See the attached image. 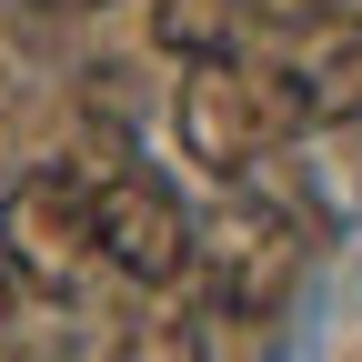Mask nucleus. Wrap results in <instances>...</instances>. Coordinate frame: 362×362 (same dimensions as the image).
<instances>
[{"instance_id":"0eeeda50","label":"nucleus","mask_w":362,"mask_h":362,"mask_svg":"<svg viewBox=\"0 0 362 362\" xmlns=\"http://www.w3.org/2000/svg\"><path fill=\"white\" fill-rule=\"evenodd\" d=\"M121 362H202V332L192 322H131L121 332Z\"/></svg>"},{"instance_id":"1a4fd4ad","label":"nucleus","mask_w":362,"mask_h":362,"mask_svg":"<svg viewBox=\"0 0 362 362\" xmlns=\"http://www.w3.org/2000/svg\"><path fill=\"white\" fill-rule=\"evenodd\" d=\"M51 11H101V0H51Z\"/></svg>"},{"instance_id":"f257e3e1","label":"nucleus","mask_w":362,"mask_h":362,"mask_svg":"<svg viewBox=\"0 0 362 362\" xmlns=\"http://www.w3.org/2000/svg\"><path fill=\"white\" fill-rule=\"evenodd\" d=\"M192 282L211 292V312H232V322L282 312L292 282H302V221L282 202H262V192H221L192 221Z\"/></svg>"},{"instance_id":"9b49d317","label":"nucleus","mask_w":362,"mask_h":362,"mask_svg":"<svg viewBox=\"0 0 362 362\" xmlns=\"http://www.w3.org/2000/svg\"><path fill=\"white\" fill-rule=\"evenodd\" d=\"M0 362H40V352H0Z\"/></svg>"},{"instance_id":"f03ea898","label":"nucleus","mask_w":362,"mask_h":362,"mask_svg":"<svg viewBox=\"0 0 362 362\" xmlns=\"http://www.w3.org/2000/svg\"><path fill=\"white\" fill-rule=\"evenodd\" d=\"M282 121H362V11H292L272 21V51L252 71Z\"/></svg>"},{"instance_id":"9d476101","label":"nucleus","mask_w":362,"mask_h":362,"mask_svg":"<svg viewBox=\"0 0 362 362\" xmlns=\"http://www.w3.org/2000/svg\"><path fill=\"white\" fill-rule=\"evenodd\" d=\"M0 312H11V262H0Z\"/></svg>"},{"instance_id":"7ed1b4c3","label":"nucleus","mask_w":362,"mask_h":362,"mask_svg":"<svg viewBox=\"0 0 362 362\" xmlns=\"http://www.w3.org/2000/svg\"><path fill=\"white\" fill-rule=\"evenodd\" d=\"M272 131H292V121L272 111V90H262L242 61L181 71V90H171V141H181V161H192V171H211L221 192H242V181L262 171Z\"/></svg>"},{"instance_id":"20e7f679","label":"nucleus","mask_w":362,"mask_h":362,"mask_svg":"<svg viewBox=\"0 0 362 362\" xmlns=\"http://www.w3.org/2000/svg\"><path fill=\"white\" fill-rule=\"evenodd\" d=\"M0 262L30 292H81L101 262V221H90V181L81 171H30L0 202Z\"/></svg>"},{"instance_id":"6e6552de","label":"nucleus","mask_w":362,"mask_h":362,"mask_svg":"<svg viewBox=\"0 0 362 362\" xmlns=\"http://www.w3.org/2000/svg\"><path fill=\"white\" fill-rule=\"evenodd\" d=\"M292 11H312V0H262V21H292Z\"/></svg>"},{"instance_id":"39448f33","label":"nucleus","mask_w":362,"mask_h":362,"mask_svg":"<svg viewBox=\"0 0 362 362\" xmlns=\"http://www.w3.org/2000/svg\"><path fill=\"white\" fill-rule=\"evenodd\" d=\"M90 221H101V262L121 272V282H141V292H161V282H181L192 272V221H181V202L161 192V181H101L90 192Z\"/></svg>"},{"instance_id":"423d86ee","label":"nucleus","mask_w":362,"mask_h":362,"mask_svg":"<svg viewBox=\"0 0 362 362\" xmlns=\"http://www.w3.org/2000/svg\"><path fill=\"white\" fill-rule=\"evenodd\" d=\"M151 40H161L181 71L242 61L252 51V0H151Z\"/></svg>"}]
</instances>
